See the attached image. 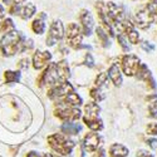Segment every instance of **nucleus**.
Returning a JSON list of instances; mask_svg holds the SVG:
<instances>
[{"mask_svg": "<svg viewBox=\"0 0 157 157\" xmlns=\"http://www.w3.org/2000/svg\"><path fill=\"white\" fill-rule=\"evenodd\" d=\"M117 40H118V44L122 47V49H123L124 52H128V50H129V45H128V43H127V40H126L124 35L118 34V35H117Z\"/></svg>", "mask_w": 157, "mask_h": 157, "instance_id": "27", "label": "nucleus"}, {"mask_svg": "<svg viewBox=\"0 0 157 157\" xmlns=\"http://www.w3.org/2000/svg\"><path fill=\"white\" fill-rule=\"evenodd\" d=\"M63 35H64L63 24H62V21L56 20L50 25L48 38H47V45H54L58 40H60V39L63 38Z\"/></svg>", "mask_w": 157, "mask_h": 157, "instance_id": "8", "label": "nucleus"}, {"mask_svg": "<svg viewBox=\"0 0 157 157\" xmlns=\"http://www.w3.org/2000/svg\"><path fill=\"white\" fill-rule=\"evenodd\" d=\"M146 131H147L148 135L156 136V135H157V123H148Z\"/></svg>", "mask_w": 157, "mask_h": 157, "instance_id": "29", "label": "nucleus"}, {"mask_svg": "<svg viewBox=\"0 0 157 157\" xmlns=\"http://www.w3.org/2000/svg\"><path fill=\"white\" fill-rule=\"evenodd\" d=\"M58 108L56 109V116L58 118L63 120V121H67V122H73L81 118V111L78 108L67 106L65 103L63 102H58Z\"/></svg>", "mask_w": 157, "mask_h": 157, "instance_id": "4", "label": "nucleus"}, {"mask_svg": "<svg viewBox=\"0 0 157 157\" xmlns=\"http://www.w3.org/2000/svg\"><path fill=\"white\" fill-rule=\"evenodd\" d=\"M21 42L23 36L18 32L11 30L0 40V50L4 56H14L18 52H21Z\"/></svg>", "mask_w": 157, "mask_h": 157, "instance_id": "2", "label": "nucleus"}, {"mask_svg": "<svg viewBox=\"0 0 157 157\" xmlns=\"http://www.w3.org/2000/svg\"><path fill=\"white\" fill-rule=\"evenodd\" d=\"M67 44L74 49H79L82 48L83 45L81 44L82 43V38H83V34H82V30L81 28L78 27V24L75 23H71L67 28Z\"/></svg>", "mask_w": 157, "mask_h": 157, "instance_id": "5", "label": "nucleus"}, {"mask_svg": "<svg viewBox=\"0 0 157 157\" xmlns=\"http://www.w3.org/2000/svg\"><path fill=\"white\" fill-rule=\"evenodd\" d=\"M94 157H104V150H103V148H99V150L96 152Z\"/></svg>", "mask_w": 157, "mask_h": 157, "instance_id": "36", "label": "nucleus"}, {"mask_svg": "<svg viewBox=\"0 0 157 157\" xmlns=\"http://www.w3.org/2000/svg\"><path fill=\"white\" fill-rule=\"evenodd\" d=\"M107 79H108L107 73H101V74L97 77V79H96V86H97L98 88L106 87V86H107Z\"/></svg>", "mask_w": 157, "mask_h": 157, "instance_id": "25", "label": "nucleus"}, {"mask_svg": "<svg viewBox=\"0 0 157 157\" xmlns=\"http://www.w3.org/2000/svg\"><path fill=\"white\" fill-rule=\"evenodd\" d=\"M109 156L111 157H127L128 156V148L120 143H114L109 148Z\"/></svg>", "mask_w": 157, "mask_h": 157, "instance_id": "16", "label": "nucleus"}, {"mask_svg": "<svg viewBox=\"0 0 157 157\" xmlns=\"http://www.w3.org/2000/svg\"><path fill=\"white\" fill-rule=\"evenodd\" d=\"M43 18H45L44 14H42V18H38L35 19L33 23H32V29L34 33L36 34H43L44 33V29H45V24L43 21Z\"/></svg>", "mask_w": 157, "mask_h": 157, "instance_id": "20", "label": "nucleus"}, {"mask_svg": "<svg viewBox=\"0 0 157 157\" xmlns=\"http://www.w3.org/2000/svg\"><path fill=\"white\" fill-rule=\"evenodd\" d=\"M52 59V54L49 52H36L33 57V67L35 69H42Z\"/></svg>", "mask_w": 157, "mask_h": 157, "instance_id": "12", "label": "nucleus"}, {"mask_svg": "<svg viewBox=\"0 0 157 157\" xmlns=\"http://www.w3.org/2000/svg\"><path fill=\"white\" fill-rule=\"evenodd\" d=\"M58 102H63V103L67 104V106H71V107L77 108V107H79L81 104H82V98L78 96L77 93L72 92V93H69L68 96H65L63 99H60Z\"/></svg>", "mask_w": 157, "mask_h": 157, "instance_id": "15", "label": "nucleus"}, {"mask_svg": "<svg viewBox=\"0 0 157 157\" xmlns=\"http://www.w3.org/2000/svg\"><path fill=\"white\" fill-rule=\"evenodd\" d=\"M90 97H92L94 101H102L104 99V97H106V94H104V92L102 90V88H93V89H90Z\"/></svg>", "mask_w": 157, "mask_h": 157, "instance_id": "22", "label": "nucleus"}, {"mask_svg": "<svg viewBox=\"0 0 157 157\" xmlns=\"http://www.w3.org/2000/svg\"><path fill=\"white\" fill-rule=\"evenodd\" d=\"M4 8L2 6V4H0V19H3V17H4Z\"/></svg>", "mask_w": 157, "mask_h": 157, "instance_id": "38", "label": "nucleus"}, {"mask_svg": "<svg viewBox=\"0 0 157 157\" xmlns=\"http://www.w3.org/2000/svg\"><path fill=\"white\" fill-rule=\"evenodd\" d=\"M146 9L151 13L152 15H157V0H148Z\"/></svg>", "mask_w": 157, "mask_h": 157, "instance_id": "26", "label": "nucleus"}, {"mask_svg": "<svg viewBox=\"0 0 157 157\" xmlns=\"http://www.w3.org/2000/svg\"><path fill=\"white\" fill-rule=\"evenodd\" d=\"M81 129H82V127L79 124L72 123V122H65L62 126V132L65 135H77Z\"/></svg>", "mask_w": 157, "mask_h": 157, "instance_id": "18", "label": "nucleus"}, {"mask_svg": "<svg viewBox=\"0 0 157 157\" xmlns=\"http://www.w3.org/2000/svg\"><path fill=\"white\" fill-rule=\"evenodd\" d=\"M79 19L82 23V34L83 35H90L92 34V29H93V17L88 10H82L79 14Z\"/></svg>", "mask_w": 157, "mask_h": 157, "instance_id": "10", "label": "nucleus"}, {"mask_svg": "<svg viewBox=\"0 0 157 157\" xmlns=\"http://www.w3.org/2000/svg\"><path fill=\"white\" fill-rule=\"evenodd\" d=\"M140 65H141L140 58L133 54H127L122 58V69H123V73L128 77L136 75Z\"/></svg>", "mask_w": 157, "mask_h": 157, "instance_id": "6", "label": "nucleus"}, {"mask_svg": "<svg viewBox=\"0 0 157 157\" xmlns=\"http://www.w3.org/2000/svg\"><path fill=\"white\" fill-rule=\"evenodd\" d=\"M3 2L9 5H19L20 3H24L25 0H3Z\"/></svg>", "mask_w": 157, "mask_h": 157, "instance_id": "32", "label": "nucleus"}, {"mask_svg": "<svg viewBox=\"0 0 157 157\" xmlns=\"http://www.w3.org/2000/svg\"><path fill=\"white\" fill-rule=\"evenodd\" d=\"M19 67L23 68V69H27V68L29 67V59H28V58H27V59H23V60L19 63Z\"/></svg>", "mask_w": 157, "mask_h": 157, "instance_id": "34", "label": "nucleus"}, {"mask_svg": "<svg viewBox=\"0 0 157 157\" xmlns=\"http://www.w3.org/2000/svg\"><path fill=\"white\" fill-rule=\"evenodd\" d=\"M99 142H101V137L98 136V133L90 132V133H88V135L84 137L83 147H84V150L88 151V152H94V151L98 150Z\"/></svg>", "mask_w": 157, "mask_h": 157, "instance_id": "11", "label": "nucleus"}, {"mask_svg": "<svg viewBox=\"0 0 157 157\" xmlns=\"http://www.w3.org/2000/svg\"><path fill=\"white\" fill-rule=\"evenodd\" d=\"M5 79L8 81V83H14V82H18L20 79V73L19 72H6L5 73Z\"/></svg>", "mask_w": 157, "mask_h": 157, "instance_id": "24", "label": "nucleus"}, {"mask_svg": "<svg viewBox=\"0 0 157 157\" xmlns=\"http://www.w3.org/2000/svg\"><path fill=\"white\" fill-rule=\"evenodd\" d=\"M69 78V67L67 62H59V63H50L48 68L44 71L40 83L49 84V86H58L60 83L67 82Z\"/></svg>", "mask_w": 157, "mask_h": 157, "instance_id": "1", "label": "nucleus"}, {"mask_svg": "<svg viewBox=\"0 0 157 157\" xmlns=\"http://www.w3.org/2000/svg\"><path fill=\"white\" fill-rule=\"evenodd\" d=\"M84 123L92 129V131H101L103 128V123L98 117H86L84 116Z\"/></svg>", "mask_w": 157, "mask_h": 157, "instance_id": "17", "label": "nucleus"}, {"mask_svg": "<svg viewBox=\"0 0 157 157\" xmlns=\"http://www.w3.org/2000/svg\"><path fill=\"white\" fill-rule=\"evenodd\" d=\"M142 48L145 49L146 52H153L155 45H153V44H151V43H148V42H143V43H142Z\"/></svg>", "mask_w": 157, "mask_h": 157, "instance_id": "30", "label": "nucleus"}, {"mask_svg": "<svg viewBox=\"0 0 157 157\" xmlns=\"http://www.w3.org/2000/svg\"><path fill=\"white\" fill-rule=\"evenodd\" d=\"M49 157H60L58 155H53V153H49Z\"/></svg>", "mask_w": 157, "mask_h": 157, "instance_id": "39", "label": "nucleus"}, {"mask_svg": "<svg viewBox=\"0 0 157 157\" xmlns=\"http://www.w3.org/2000/svg\"><path fill=\"white\" fill-rule=\"evenodd\" d=\"M148 111L151 113V116L153 118H157V101H151L150 106H148Z\"/></svg>", "mask_w": 157, "mask_h": 157, "instance_id": "28", "label": "nucleus"}, {"mask_svg": "<svg viewBox=\"0 0 157 157\" xmlns=\"http://www.w3.org/2000/svg\"><path fill=\"white\" fill-rule=\"evenodd\" d=\"M11 30H14V24H13L11 19H5L3 20V23L0 24V32H11Z\"/></svg>", "mask_w": 157, "mask_h": 157, "instance_id": "23", "label": "nucleus"}, {"mask_svg": "<svg viewBox=\"0 0 157 157\" xmlns=\"http://www.w3.org/2000/svg\"><path fill=\"white\" fill-rule=\"evenodd\" d=\"M28 157H40V155H39L38 152H30L28 155Z\"/></svg>", "mask_w": 157, "mask_h": 157, "instance_id": "37", "label": "nucleus"}, {"mask_svg": "<svg viewBox=\"0 0 157 157\" xmlns=\"http://www.w3.org/2000/svg\"><path fill=\"white\" fill-rule=\"evenodd\" d=\"M86 65H88V67H93L94 65V62H93V58H92V56L90 54H87L86 56Z\"/></svg>", "mask_w": 157, "mask_h": 157, "instance_id": "31", "label": "nucleus"}, {"mask_svg": "<svg viewBox=\"0 0 157 157\" xmlns=\"http://www.w3.org/2000/svg\"><path fill=\"white\" fill-rule=\"evenodd\" d=\"M137 78H138V79H141V81H146L147 83H150V86L152 88H156L155 79H153V77H152L151 72L148 71L146 64H141L140 65V68L137 71Z\"/></svg>", "mask_w": 157, "mask_h": 157, "instance_id": "13", "label": "nucleus"}, {"mask_svg": "<svg viewBox=\"0 0 157 157\" xmlns=\"http://www.w3.org/2000/svg\"><path fill=\"white\" fill-rule=\"evenodd\" d=\"M136 156H137V157H153V156H152L150 152H147V151H145V150H141V151H138Z\"/></svg>", "mask_w": 157, "mask_h": 157, "instance_id": "33", "label": "nucleus"}, {"mask_svg": "<svg viewBox=\"0 0 157 157\" xmlns=\"http://www.w3.org/2000/svg\"><path fill=\"white\" fill-rule=\"evenodd\" d=\"M73 90L74 89H73V86L71 83L64 82V83H60L58 86H54L48 92V96H49L50 99H53V101H60L65 96H68L69 93H72Z\"/></svg>", "mask_w": 157, "mask_h": 157, "instance_id": "7", "label": "nucleus"}, {"mask_svg": "<svg viewBox=\"0 0 157 157\" xmlns=\"http://www.w3.org/2000/svg\"><path fill=\"white\" fill-rule=\"evenodd\" d=\"M86 117H98V113L101 111L99 106L94 102H89L86 104Z\"/></svg>", "mask_w": 157, "mask_h": 157, "instance_id": "19", "label": "nucleus"}, {"mask_svg": "<svg viewBox=\"0 0 157 157\" xmlns=\"http://www.w3.org/2000/svg\"><path fill=\"white\" fill-rule=\"evenodd\" d=\"M48 142H49V146L56 152L64 155V156L69 155L74 147V143L72 141H69L64 135H60V133H56V135L49 136Z\"/></svg>", "mask_w": 157, "mask_h": 157, "instance_id": "3", "label": "nucleus"}, {"mask_svg": "<svg viewBox=\"0 0 157 157\" xmlns=\"http://www.w3.org/2000/svg\"><path fill=\"white\" fill-rule=\"evenodd\" d=\"M108 75L111 78V81L114 86L120 87L122 84V73H121V69L118 67V64L117 63H113L109 69H108Z\"/></svg>", "mask_w": 157, "mask_h": 157, "instance_id": "14", "label": "nucleus"}, {"mask_svg": "<svg viewBox=\"0 0 157 157\" xmlns=\"http://www.w3.org/2000/svg\"><path fill=\"white\" fill-rule=\"evenodd\" d=\"M153 19H155V15H152L146 8L140 9L135 14V24L141 29L148 28L153 23Z\"/></svg>", "mask_w": 157, "mask_h": 157, "instance_id": "9", "label": "nucleus"}, {"mask_svg": "<svg viewBox=\"0 0 157 157\" xmlns=\"http://www.w3.org/2000/svg\"><path fill=\"white\" fill-rule=\"evenodd\" d=\"M147 145H148L151 148L156 150V148H157V140H148V141H147Z\"/></svg>", "mask_w": 157, "mask_h": 157, "instance_id": "35", "label": "nucleus"}, {"mask_svg": "<svg viewBox=\"0 0 157 157\" xmlns=\"http://www.w3.org/2000/svg\"><path fill=\"white\" fill-rule=\"evenodd\" d=\"M96 33H97V36H98V39L101 40L102 45H103V47H108V45H109L108 34L103 30V28H102V27H98V28L96 29Z\"/></svg>", "mask_w": 157, "mask_h": 157, "instance_id": "21", "label": "nucleus"}]
</instances>
